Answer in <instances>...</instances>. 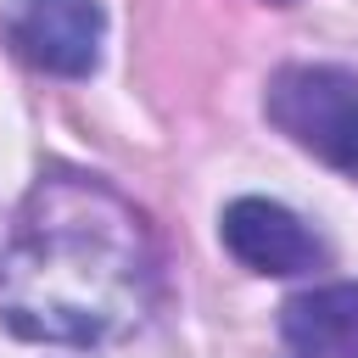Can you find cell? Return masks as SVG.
<instances>
[{"mask_svg":"<svg viewBox=\"0 0 358 358\" xmlns=\"http://www.w3.org/2000/svg\"><path fill=\"white\" fill-rule=\"evenodd\" d=\"M157 241L145 213L95 173L50 168L0 246V324L45 347H101L145 324Z\"/></svg>","mask_w":358,"mask_h":358,"instance_id":"obj_1","label":"cell"},{"mask_svg":"<svg viewBox=\"0 0 358 358\" xmlns=\"http://www.w3.org/2000/svg\"><path fill=\"white\" fill-rule=\"evenodd\" d=\"M263 112L285 140H296L336 173L358 179V73L324 62H291L268 78Z\"/></svg>","mask_w":358,"mask_h":358,"instance_id":"obj_2","label":"cell"},{"mask_svg":"<svg viewBox=\"0 0 358 358\" xmlns=\"http://www.w3.org/2000/svg\"><path fill=\"white\" fill-rule=\"evenodd\" d=\"M101 34L106 17L95 0H17L11 11L17 56L56 78H90L101 62Z\"/></svg>","mask_w":358,"mask_h":358,"instance_id":"obj_3","label":"cell"},{"mask_svg":"<svg viewBox=\"0 0 358 358\" xmlns=\"http://www.w3.org/2000/svg\"><path fill=\"white\" fill-rule=\"evenodd\" d=\"M224 246L235 252V263H246L252 274H313L324 263L319 235L280 201L268 196H241L224 207L218 218Z\"/></svg>","mask_w":358,"mask_h":358,"instance_id":"obj_4","label":"cell"},{"mask_svg":"<svg viewBox=\"0 0 358 358\" xmlns=\"http://www.w3.org/2000/svg\"><path fill=\"white\" fill-rule=\"evenodd\" d=\"M280 336L308 358H358V280L291 296L280 313Z\"/></svg>","mask_w":358,"mask_h":358,"instance_id":"obj_5","label":"cell"},{"mask_svg":"<svg viewBox=\"0 0 358 358\" xmlns=\"http://www.w3.org/2000/svg\"><path fill=\"white\" fill-rule=\"evenodd\" d=\"M274 6H291V0H274Z\"/></svg>","mask_w":358,"mask_h":358,"instance_id":"obj_6","label":"cell"}]
</instances>
